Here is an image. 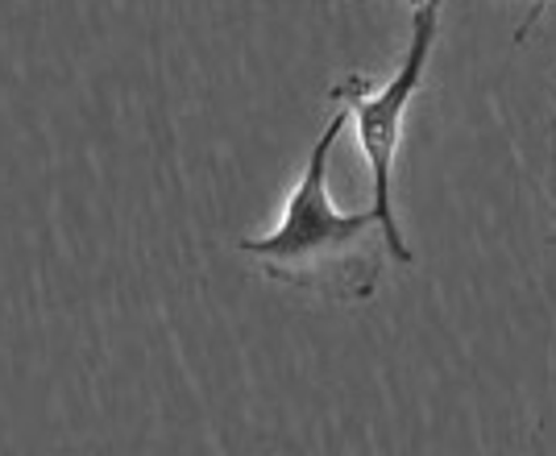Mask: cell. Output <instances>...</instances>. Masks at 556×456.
Returning a JSON list of instances; mask_svg holds the SVG:
<instances>
[{
    "label": "cell",
    "mask_w": 556,
    "mask_h": 456,
    "mask_svg": "<svg viewBox=\"0 0 556 456\" xmlns=\"http://www.w3.org/2000/svg\"><path fill=\"white\" fill-rule=\"evenodd\" d=\"M441 17H444V0H416L412 38H407V50H403V59H399L391 79L382 88H370L362 75H349L345 84L332 91L341 100V109L349 113V125H353L357 145H362L366 166H370V187H374L370 207L382 216L394 262H403V266H412V250H407L403 228L394 220V159H399V145H403V125H407V113H412V100L424 88L428 63L437 54Z\"/></svg>",
    "instance_id": "2"
},
{
    "label": "cell",
    "mask_w": 556,
    "mask_h": 456,
    "mask_svg": "<svg viewBox=\"0 0 556 456\" xmlns=\"http://www.w3.org/2000/svg\"><path fill=\"white\" fill-rule=\"evenodd\" d=\"M345 125L349 113L337 109L303 162L300 182L282 204V220L270 232L241 241V253L254 257L257 270L270 282L295 287L328 303H366L378 291L387 257H394V250L374 207L341 212L328 195V159Z\"/></svg>",
    "instance_id": "1"
},
{
    "label": "cell",
    "mask_w": 556,
    "mask_h": 456,
    "mask_svg": "<svg viewBox=\"0 0 556 456\" xmlns=\"http://www.w3.org/2000/svg\"><path fill=\"white\" fill-rule=\"evenodd\" d=\"M548 4H553V0H535V4H532V13H528L523 22L515 25V42H523V38L532 34V25L540 22V17H544V9H548Z\"/></svg>",
    "instance_id": "3"
},
{
    "label": "cell",
    "mask_w": 556,
    "mask_h": 456,
    "mask_svg": "<svg viewBox=\"0 0 556 456\" xmlns=\"http://www.w3.org/2000/svg\"><path fill=\"white\" fill-rule=\"evenodd\" d=\"M548 212H553V245H556V116H553V162H548Z\"/></svg>",
    "instance_id": "4"
}]
</instances>
